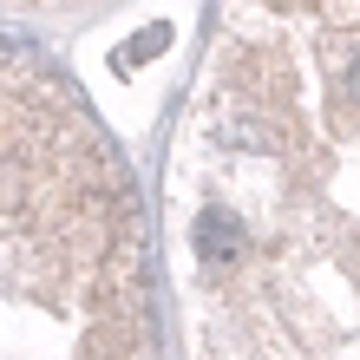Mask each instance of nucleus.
Instances as JSON below:
<instances>
[{"instance_id": "obj_1", "label": "nucleus", "mask_w": 360, "mask_h": 360, "mask_svg": "<svg viewBox=\"0 0 360 360\" xmlns=\"http://www.w3.org/2000/svg\"><path fill=\"white\" fill-rule=\"evenodd\" d=\"M177 184L203 360H321L328 269L360 282V0H223Z\"/></svg>"}, {"instance_id": "obj_2", "label": "nucleus", "mask_w": 360, "mask_h": 360, "mask_svg": "<svg viewBox=\"0 0 360 360\" xmlns=\"http://www.w3.org/2000/svg\"><path fill=\"white\" fill-rule=\"evenodd\" d=\"M0 360H158L131 171L33 53H0Z\"/></svg>"}]
</instances>
